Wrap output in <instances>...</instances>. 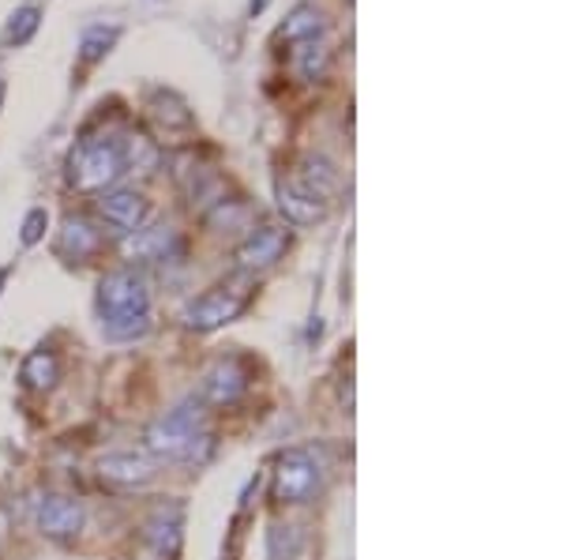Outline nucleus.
Instances as JSON below:
<instances>
[{
  "label": "nucleus",
  "instance_id": "393cba45",
  "mask_svg": "<svg viewBox=\"0 0 563 560\" xmlns=\"http://www.w3.org/2000/svg\"><path fill=\"white\" fill-rule=\"evenodd\" d=\"M0 102H4V84H0Z\"/></svg>",
  "mask_w": 563,
  "mask_h": 560
},
{
  "label": "nucleus",
  "instance_id": "6e6552de",
  "mask_svg": "<svg viewBox=\"0 0 563 560\" xmlns=\"http://www.w3.org/2000/svg\"><path fill=\"white\" fill-rule=\"evenodd\" d=\"M278 207L289 222L312 226V222L327 219V207H331V200H323V196L316 193V188H308L301 177H294V180H282L278 185Z\"/></svg>",
  "mask_w": 563,
  "mask_h": 560
},
{
  "label": "nucleus",
  "instance_id": "f257e3e1",
  "mask_svg": "<svg viewBox=\"0 0 563 560\" xmlns=\"http://www.w3.org/2000/svg\"><path fill=\"white\" fill-rule=\"evenodd\" d=\"M98 316L109 339H140L151 328L147 278L132 267L109 271L98 283Z\"/></svg>",
  "mask_w": 563,
  "mask_h": 560
},
{
  "label": "nucleus",
  "instance_id": "f8f14e48",
  "mask_svg": "<svg viewBox=\"0 0 563 560\" xmlns=\"http://www.w3.org/2000/svg\"><path fill=\"white\" fill-rule=\"evenodd\" d=\"M147 117L162 135H188L196 129L192 110H188L185 98H177L174 90H154L147 102Z\"/></svg>",
  "mask_w": 563,
  "mask_h": 560
},
{
  "label": "nucleus",
  "instance_id": "f3484780",
  "mask_svg": "<svg viewBox=\"0 0 563 560\" xmlns=\"http://www.w3.org/2000/svg\"><path fill=\"white\" fill-rule=\"evenodd\" d=\"M301 180H305L308 188H316L323 200H331V196L339 193V169H334L327 158H305Z\"/></svg>",
  "mask_w": 563,
  "mask_h": 560
},
{
  "label": "nucleus",
  "instance_id": "7ed1b4c3",
  "mask_svg": "<svg viewBox=\"0 0 563 560\" xmlns=\"http://www.w3.org/2000/svg\"><path fill=\"white\" fill-rule=\"evenodd\" d=\"M124 174V151L113 140H90L79 143L68 158V180L79 193H102Z\"/></svg>",
  "mask_w": 563,
  "mask_h": 560
},
{
  "label": "nucleus",
  "instance_id": "6ab92c4d",
  "mask_svg": "<svg viewBox=\"0 0 563 560\" xmlns=\"http://www.w3.org/2000/svg\"><path fill=\"white\" fill-rule=\"evenodd\" d=\"M38 23H42V8H34V4H26L20 8V12L8 20V31H4V42L8 45H26L34 39V31H38Z\"/></svg>",
  "mask_w": 563,
  "mask_h": 560
},
{
  "label": "nucleus",
  "instance_id": "39448f33",
  "mask_svg": "<svg viewBox=\"0 0 563 560\" xmlns=\"http://www.w3.org/2000/svg\"><path fill=\"white\" fill-rule=\"evenodd\" d=\"M320 485V466L312 463V455L301 448L286 451L278 459V471H275V496L282 504H305L308 496L316 493Z\"/></svg>",
  "mask_w": 563,
  "mask_h": 560
},
{
  "label": "nucleus",
  "instance_id": "5701e85b",
  "mask_svg": "<svg viewBox=\"0 0 563 560\" xmlns=\"http://www.w3.org/2000/svg\"><path fill=\"white\" fill-rule=\"evenodd\" d=\"M42 226H45V211H31V219L23 226V241L26 245H34V241L42 238Z\"/></svg>",
  "mask_w": 563,
  "mask_h": 560
},
{
  "label": "nucleus",
  "instance_id": "b1692460",
  "mask_svg": "<svg viewBox=\"0 0 563 560\" xmlns=\"http://www.w3.org/2000/svg\"><path fill=\"white\" fill-rule=\"evenodd\" d=\"M249 8H252V15H256V12H263V8H267V0H252Z\"/></svg>",
  "mask_w": 563,
  "mask_h": 560
},
{
  "label": "nucleus",
  "instance_id": "423d86ee",
  "mask_svg": "<svg viewBox=\"0 0 563 560\" xmlns=\"http://www.w3.org/2000/svg\"><path fill=\"white\" fill-rule=\"evenodd\" d=\"M121 252L129 264H158V260H174L180 252V238L177 230H169V226H140V230H132L129 238L121 241Z\"/></svg>",
  "mask_w": 563,
  "mask_h": 560
},
{
  "label": "nucleus",
  "instance_id": "1a4fd4ad",
  "mask_svg": "<svg viewBox=\"0 0 563 560\" xmlns=\"http://www.w3.org/2000/svg\"><path fill=\"white\" fill-rule=\"evenodd\" d=\"M38 527L45 538L68 541L84 530V504L71 501V496H45L42 512H38Z\"/></svg>",
  "mask_w": 563,
  "mask_h": 560
},
{
  "label": "nucleus",
  "instance_id": "4468645a",
  "mask_svg": "<svg viewBox=\"0 0 563 560\" xmlns=\"http://www.w3.org/2000/svg\"><path fill=\"white\" fill-rule=\"evenodd\" d=\"M180 527H185V512H180V504H169V508L154 512L151 530H147L154 553H162V557L174 560L180 553Z\"/></svg>",
  "mask_w": 563,
  "mask_h": 560
},
{
  "label": "nucleus",
  "instance_id": "9d476101",
  "mask_svg": "<svg viewBox=\"0 0 563 560\" xmlns=\"http://www.w3.org/2000/svg\"><path fill=\"white\" fill-rule=\"evenodd\" d=\"M286 241H289V233L282 230V226H263V230H256L244 241L233 260H238L241 271H263V267L278 264V256L286 252Z\"/></svg>",
  "mask_w": 563,
  "mask_h": 560
},
{
  "label": "nucleus",
  "instance_id": "2eb2a0df",
  "mask_svg": "<svg viewBox=\"0 0 563 560\" xmlns=\"http://www.w3.org/2000/svg\"><path fill=\"white\" fill-rule=\"evenodd\" d=\"M98 245H102V233H98L84 215L65 219V230H60V252H65L68 260H87Z\"/></svg>",
  "mask_w": 563,
  "mask_h": 560
},
{
  "label": "nucleus",
  "instance_id": "4be33fe9",
  "mask_svg": "<svg viewBox=\"0 0 563 560\" xmlns=\"http://www.w3.org/2000/svg\"><path fill=\"white\" fill-rule=\"evenodd\" d=\"M297 72H301L305 79H320L327 72V50L323 45H316V39L297 53Z\"/></svg>",
  "mask_w": 563,
  "mask_h": 560
},
{
  "label": "nucleus",
  "instance_id": "9b49d317",
  "mask_svg": "<svg viewBox=\"0 0 563 560\" xmlns=\"http://www.w3.org/2000/svg\"><path fill=\"white\" fill-rule=\"evenodd\" d=\"M98 474L106 477L109 485H121V490H143V485L154 482V463L135 451H117V455H106L98 463Z\"/></svg>",
  "mask_w": 563,
  "mask_h": 560
},
{
  "label": "nucleus",
  "instance_id": "0eeeda50",
  "mask_svg": "<svg viewBox=\"0 0 563 560\" xmlns=\"http://www.w3.org/2000/svg\"><path fill=\"white\" fill-rule=\"evenodd\" d=\"M249 392V365L241 358H222L203 376V399L214 406H233Z\"/></svg>",
  "mask_w": 563,
  "mask_h": 560
},
{
  "label": "nucleus",
  "instance_id": "dca6fc26",
  "mask_svg": "<svg viewBox=\"0 0 563 560\" xmlns=\"http://www.w3.org/2000/svg\"><path fill=\"white\" fill-rule=\"evenodd\" d=\"M320 31H323V15L316 12V8L301 4L286 23L278 26V39H286V42H312Z\"/></svg>",
  "mask_w": 563,
  "mask_h": 560
},
{
  "label": "nucleus",
  "instance_id": "20e7f679",
  "mask_svg": "<svg viewBox=\"0 0 563 560\" xmlns=\"http://www.w3.org/2000/svg\"><path fill=\"white\" fill-rule=\"evenodd\" d=\"M249 301H252L249 283H222L188 305L185 323L192 331H214V328H222V323L238 320V316L249 309Z\"/></svg>",
  "mask_w": 563,
  "mask_h": 560
},
{
  "label": "nucleus",
  "instance_id": "aec40b11",
  "mask_svg": "<svg viewBox=\"0 0 563 560\" xmlns=\"http://www.w3.org/2000/svg\"><path fill=\"white\" fill-rule=\"evenodd\" d=\"M113 42H117V26H90V31L84 34V42H79V57H84V65L102 61Z\"/></svg>",
  "mask_w": 563,
  "mask_h": 560
},
{
  "label": "nucleus",
  "instance_id": "ddd939ff",
  "mask_svg": "<svg viewBox=\"0 0 563 560\" xmlns=\"http://www.w3.org/2000/svg\"><path fill=\"white\" fill-rule=\"evenodd\" d=\"M98 211H102V219H106L109 226H117V230H124V233L140 230V226L151 219L147 200H143L140 193H129V188H117V193H106L102 200H98Z\"/></svg>",
  "mask_w": 563,
  "mask_h": 560
},
{
  "label": "nucleus",
  "instance_id": "f03ea898",
  "mask_svg": "<svg viewBox=\"0 0 563 560\" xmlns=\"http://www.w3.org/2000/svg\"><path fill=\"white\" fill-rule=\"evenodd\" d=\"M147 451L162 463H199L211 451V432L203 426L199 403L188 399L154 421L147 429Z\"/></svg>",
  "mask_w": 563,
  "mask_h": 560
},
{
  "label": "nucleus",
  "instance_id": "a211bd4d",
  "mask_svg": "<svg viewBox=\"0 0 563 560\" xmlns=\"http://www.w3.org/2000/svg\"><path fill=\"white\" fill-rule=\"evenodd\" d=\"M124 151V169H140V174H154L158 169V147L147 135H129V143H121Z\"/></svg>",
  "mask_w": 563,
  "mask_h": 560
},
{
  "label": "nucleus",
  "instance_id": "412c9836",
  "mask_svg": "<svg viewBox=\"0 0 563 560\" xmlns=\"http://www.w3.org/2000/svg\"><path fill=\"white\" fill-rule=\"evenodd\" d=\"M23 381L31 387H53V381H57V358L45 354V350L31 354L23 365Z\"/></svg>",
  "mask_w": 563,
  "mask_h": 560
}]
</instances>
